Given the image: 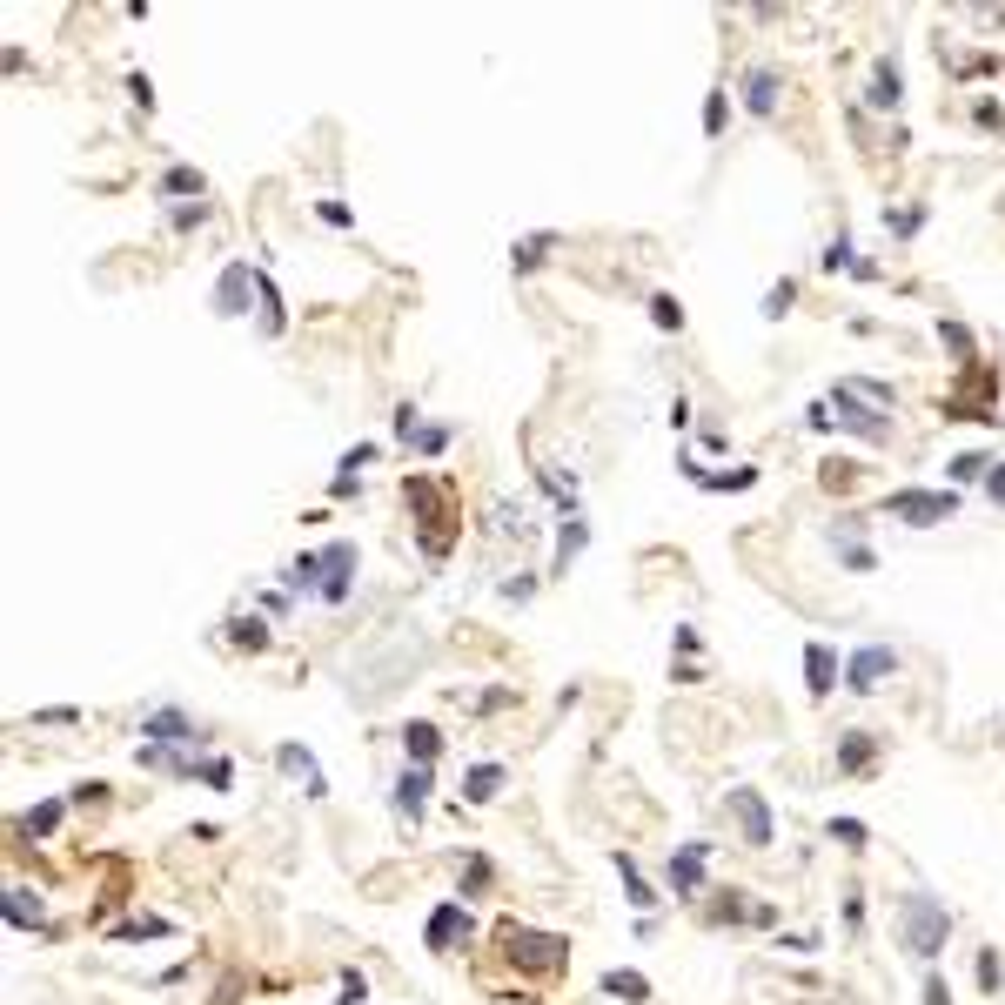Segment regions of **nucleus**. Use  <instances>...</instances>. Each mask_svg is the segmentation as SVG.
Instances as JSON below:
<instances>
[{"instance_id": "nucleus-37", "label": "nucleus", "mask_w": 1005, "mask_h": 1005, "mask_svg": "<svg viewBox=\"0 0 1005 1005\" xmlns=\"http://www.w3.org/2000/svg\"><path fill=\"white\" fill-rule=\"evenodd\" d=\"M724 121H731V94L711 88V101H704V134H724Z\"/></svg>"}, {"instance_id": "nucleus-50", "label": "nucleus", "mask_w": 1005, "mask_h": 1005, "mask_svg": "<svg viewBox=\"0 0 1005 1005\" xmlns=\"http://www.w3.org/2000/svg\"><path fill=\"white\" fill-rule=\"evenodd\" d=\"M838 550H845V563H851V570H871V563H878V557L865 550V543H838Z\"/></svg>"}, {"instance_id": "nucleus-4", "label": "nucleus", "mask_w": 1005, "mask_h": 1005, "mask_svg": "<svg viewBox=\"0 0 1005 1005\" xmlns=\"http://www.w3.org/2000/svg\"><path fill=\"white\" fill-rule=\"evenodd\" d=\"M885 516L912 523V530H925V523H945V516H959V490H892Z\"/></svg>"}, {"instance_id": "nucleus-5", "label": "nucleus", "mask_w": 1005, "mask_h": 1005, "mask_svg": "<svg viewBox=\"0 0 1005 1005\" xmlns=\"http://www.w3.org/2000/svg\"><path fill=\"white\" fill-rule=\"evenodd\" d=\"M255 295H262V268H255V262H228L222 282H215V315L235 322V315L255 309Z\"/></svg>"}, {"instance_id": "nucleus-30", "label": "nucleus", "mask_w": 1005, "mask_h": 1005, "mask_svg": "<svg viewBox=\"0 0 1005 1005\" xmlns=\"http://www.w3.org/2000/svg\"><path fill=\"white\" fill-rule=\"evenodd\" d=\"M282 577H289V590H322V550H309V557H295L289 570H282Z\"/></svg>"}, {"instance_id": "nucleus-51", "label": "nucleus", "mask_w": 1005, "mask_h": 1005, "mask_svg": "<svg viewBox=\"0 0 1005 1005\" xmlns=\"http://www.w3.org/2000/svg\"><path fill=\"white\" fill-rule=\"evenodd\" d=\"M985 496H992V503H1005V463L985 469Z\"/></svg>"}, {"instance_id": "nucleus-38", "label": "nucleus", "mask_w": 1005, "mask_h": 1005, "mask_svg": "<svg viewBox=\"0 0 1005 1005\" xmlns=\"http://www.w3.org/2000/svg\"><path fill=\"white\" fill-rule=\"evenodd\" d=\"M791 302H798V282H771V295H764V315L778 322V315H791Z\"/></svg>"}, {"instance_id": "nucleus-28", "label": "nucleus", "mask_w": 1005, "mask_h": 1005, "mask_svg": "<svg viewBox=\"0 0 1005 1005\" xmlns=\"http://www.w3.org/2000/svg\"><path fill=\"white\" fill-rule=\"evenodd\" d=\"M289 329V309H282V289L268 282V268H262V335H282Z\"/></svg>"}, {"instance_id": "nucleus-44", "label": "nucleus", "mask_w": 1005, "mask_h": 1005, "mask_svg": "<svg viewBox=\"0 0 1005 1005\" xmlns=\"http://www.w3.org/2000/svg\"><path fill=\"white\" fill-rule=\"evenodd\" d=\"M201 778L215 784V791H228V784H235V764H228V758H208V764H201Z\"/></svg>"}, {"instance_id": "nucleus-12", "label": "nucleus", "mask_w": 1005, "mask_h": 1005, "mask_svg": "<svg viewBox=\"0 0 1005 1005\" xmlns=\"http://www.w3.org/2000/svg\"><path fill=\"white\" fill-rule=\"evenodd\" d=\"M804 691H811V697H831V691H838V650H831V644H811V650H804Z\"/></svg>"}, {"instance_id": "nucleus-36", "label": "nucleus", "mask_w": 1005, "mask_h": 1005, "mask_svg": "<svg viewBox=\"0 0 1005 1005\" xmlns=\"http://www.w3.org/2000/svg\"><path fill=\"white\" fill-rule=\"evenodd\" d=\"M369 463H376V443H356L349 456H342V469H335V476H342V483H362V469H369Z\"/></svg>"}, {"instance_id": "nucleus-14", "label": "nucleus", "mask_w": 1005, "mask_h": 1005, "mask_svg": "<svg viewBox=\"0 0 1005 1005\" xmlns=\"http://www.w3.org/2000/svg\"><path fill=\"white\" fill-rule=\"evenodd\" d=\"M590 543V523H583V510H563V530H557V563H550V577H563L570 563H577V550Z\"/></svg>"}, {"instance_id": "nucleus-42", "label": "nucleus", "mask_w": 1005, "mask_h": 1005, "mask_svg": "<svg viewBox=\"0 0 1005 1005\" xmlns=\"http://www.w3.org/2000/svg\"><path fill=\"white\" fill-rule=\"evenodd\" d=\"M416 449H423V456H443V449H449V429L423 423V429H416Z\"/></svg>"}, {"instance_id": "nucleus-46", "label": "nucleus", "mask_w": 1005, "mask_h": 1005, "mask_svg": "<svg viewBox=\"0 0 1005 1005\" xmlns=\"http://www.w3.org/2000/svg\"><path fill=\"white\" fill-rule=\"evenodd\" d=\"M490 885V858H469L463 865V892H483Z\"/></svg>"}, {"instance_id": "nucleus-9", "label": "nucleus", "mask_w": 1005, "mask_h": 1005, "mask_svg": "<svg viewBox=\"0 0 1005 1005\" xmlns=\"http://www.w3.org/2000/svg\"><path fill=\"white\" fill-rule=\"evenodd\" d=\"M731 811H737V825H744V845H771V838H778V831H771V804H764L751 784L731 791Z\"/></svg>"}, {"instance_id": "nucleus-35", "label": "nucleus", "mask_w": 1005, "mask_h": 1005, "mask_svg": "<svg viewBox=\"0 0 1005 1005\" xmlns=\"http://www.w3.org/2000/svg\"><path fill=\"white\" fill-rule=\"evenodd\" d=\"M650 322H657L664 335L684 329V309H677V295H650Z\"/></svg>"}, {"instance_id": "nucleus-1", "label": "nucleus", "mask_w": 1005, "mask_h": 1005, "mask_svg": "<svg viewBox=\"0 0 1005 1005\" xmlns=\"http://www.w3.org/2000/svg\"><path fill=\"white\" fill-rule=\"evenodd\" d=\"M402 496H409V510H416L423 550L443 563L449 543H456V496H449V483H436V476H409V483H402Z\"/></svg>"}, {"instance_id": "nucleus-32", "label": "nucleus", "mask_w": 1005, "mask_h": 1005, "mask_svg": "<svg viewBox=\"0 0 1005 1005\" xmlns=\"http://www.w3.org/2000/svg\"><path fill=\"white\" fill-rule=\"evenodd\" d=\"M818 483H825L831 496H838V490H858V463H851V456H831V463L818 469Z\"/></svg>"}, {"instance_id": "nucleus-31", "label": "nucleus", "mask_w": 1005, "mask_h": 1005, "mask_svg": "<svg viewBox=\"0 0 1005 1005\" xmlns=\"http://www.w3.org/2000/svg\"><path fill=\"white\" fill-rule=\"evenodd\" d=\"M825 268H851V275H865V282H871V262L851 248V235H838V242L825 248Z\"/></svg>"}, {"instance_id": "nucleus-19", "label": "nucleus", "mask_w": 1005, "mask_h": 1005, "mask_svg": "<svg viewBox=\"0 0 1005 1005\" xmlns=\"http://www.w3.org/2000/svg\"><path fill=\"white\" fill-rule=\"evenodd\" d=\"M898 94H905V81H898V61H878V67H871L865 101H871V108H885V114H892V108H898Z\"/></svg>"}, {"instance_id": "nucleus-15", "label": "nucleus", "mask_w": 1005, "mask_h": 1005, "mask_svg": "<svg viewBox=\"0 0 1005 1005\" xmlns=\"http://www.w3.org/2000/svg\"><path fill=\"white\" fill-rule=\"evenodd\" d=\"M423 804H429V764H409L396 778V811L402 818H423Z\"/></svg>"}, {"instance_id": "nucleus-56", "label": "nucleus", "mask_w": 1005, "mask_h": 1005, "mask_svg": "<svg viewBox=\"0 0 1005 1005\" xmlns=\"http://www.w3.org/2000/svg\"><path fill=\"white\" fill-rule=\"evenodd\" d=\"M999 423H1005V416H999Z\"/></svg>"}, {"instance_id": "nucleus-57", "label": "nucleus", "mask_w": 1005, "mask_h": 1005, "mask_svg": "<svg viewBox=\"0 0 1005 1005\" xmlns=\"http://www.w3.org/2000/svg\"><path fill=\"white\" fill-rule=\"evenodd\" d=\"M999 737H1005V731H999Z\"/></svg>"}, {"instance_id": "nucleus-53", "label": "nucleus", "mask_w": 1005, "mask_h": 1005, "mask_svg": "<svg viewBox=\"0 0 1005 1005\" xmlns=\"http://www.w3.org/2000/svg\"><path fill=\"white\" fill-rule=\"evenodd\" d=\"M128 94L141 101V108H155V88H148V74H128Z\"/></svg>"}, {"instance_id": "nucleus-6", "label": "nucleus", "mask_w": 1005, "mask_h": 1005, "mask_svg": "<svg viewBox=\"0 0 1005 1005\" xmlns=\"http://www.w3.org/2000/svg\"><path fill=\"white\" fill-rule=\"evenodd\" d=\"M892 670H898V650H892V644H865V650H851V657H845V691H858V697H865V691H878V684H885Z\"/></svg>"}, {"instance_id": "nucleus-16", "label": "nucleus", "mask_w": 1005, "mask_h": 1005, "mask_svg": "<svg viewBox=\"0 0 1005 1005\" xmlns=\"http://www.w3.org/2000/svg\"><path fill=\"white\" fill-rule=\"evenodd\" d=\"M0 912H7V925H21V932H41L47 912H41V898L27 892V885H14V892L0 898Z\"/></svg>"}, {"instance_id": "nucleus-34", "label": "nucleus", "mask_w": 1005, "mask_h": 1005, "mask_svg": "<svg viewBox=\"0 0 1005 1005\" xmlns=\"http://www.w3.org/2000/svg\"><path fill=\"white\" fill-rule=\"evenodd\" d=\"M985 469H992V456H979V449L952 456V490H959V483H985Z\"/></svg>"}, {"instance_id": "nucleus-49", "label": "nucleus", "mask_w": 1005, "mask_h": 1005, "mask_svg": "<svg viewBox=\"0 0 1005 1005\" xmlns=\"http://www.w3.org/2000/svg\"><path fill=\"white\" fill-rule=\"evenodd\" d=\"M362 992H369L362 972H342V999H335V1005H362Z\"/></svg>"}, {"instance_id": "nucleus-45", "label": "nucleus", "mask_w": 1005, "mask_h": 1005, "mask_svg": "<svg viewBox=\"0 0 1005 1005\" xmlns=\"http://www.w3.org/2000/svg\"><path fill=\"white\" fill-rule=\"evenodd\" d=\"M315 215H322L329 228H349V222H356V215H349V201H315Z\"/></svg>"}, {"instance_id": "nucleus-55", "label": "nucleus", "mask_w": 1005, "mask_h": 1005, "mask_svg": "<svg viewBox=\"0 0 1005 1005\" xmlns=\"http://www.w3.org/2000/svg\"><path fill=\"white\" fill-rule=\"evenodd\" d=\"M530 590H536V577H510V583H503V597H510V603H523Z\"/></svg>"}, {"instance_id": "nucleus-47", "label": "nucleus", "mask_w": 1005, "mask_h": 1005, "mask_svg": "<svg viewBox=\"0 0 1005 1005\" xmlns=\"http://www.w3.org/2000/svg\"><path fill=\"white\" fill-rule=\"evenodd\" d=\"M979 992H999V952H979Z\"/></svg>"}, {"instance_id": "nucleus-3", "label": "nucleus", "mask_w": 1005, "mask_h": 1005, "mask_svg": "<svg viewBox=\"0 0 1005 1005\" xmlns=\"http://www.w3.org/2000/svg\"><path fill=\"white\" fill-rule=\"evenodd\" d=\"M503 945H510V965H523V972H563V952H570V938H557V932H523V925H510V932H503Z\"/></svg>"}, {"instance_id": "nucleus-23", "label": "nucleus", "mask_w": 1005, "mask_h": 1005, "mask_svg": "<svg viewBox=\"0 0 1005 1005\" xmlns=\"http://www.w3.org/2000/svg\"><path fill=\"white\" fill-rule=\"evenodd\" d=\"M610 865H617V878H624L630 905H637V912H650V905H657V892H650V885H644V871L630 865V851H610Z\"/></svg>"}, {"instance_id": "nucleus-21", "label": "nucleus", "mask_w": 1005, "mask_h": 1005, "mask_svg": "<svg viewBox=\"0 0 1005 1005\" xmlns=\"http://www.w3.org/2000/svg\"><path fill=\"white\" fill-rule=\"evenodd\" d=\"M503 791V764H469L463 771V804H490Z\"/></svg>"}, {"instance_id": "nucleus-2", "label": "nucleus", "mask_w": 1005, "mask_h": 1005, "mask_svg": "<svg viewBox=\"0 0 1005 1005\" xmlns=\"http://www.w3.org/2000/svg\"><path fill=\"white\" fill-rule=\"evenodd\" d=\"M898 925H905V945H912L918 959H938V952H945V938H952V912H945L932 892L898 898Z\"/></svg>"}, {"instance_id": "nucleus-40", "label": "nucleus", "mask_w": 1005, "mask_h": 1005, "mask_svg": "<svg viewBox=\"0 0 1005 1005\" xmlns=\"http://www.w3.org/2000/svg\"><path fill=\"white\" fill-rule=\"evenodd\" d=\"M114 938H168V918H134V925H114Z\"/></svg>"}, {"instance_id": "nucleus-18", "label": "nucleus", "mask_w": 1005, "mask_h": 1005, "mask_svg": "<svg viewBox=\"0 0 1005 1005\" xmlns=\"http://www.w3.org/2000/svg\"><path fill=\"white\" fill-rule=\"evenodd\" d=\"M141 764H148V771H161V778H201V764H188L175 744H141Z\"/></svg>"}, {"instance_id": "nucleus-48", "label": "nucleus", "mask_w": 1005, "mask_h": 1005, "mask_svg": "<svg viewBox=\"0 0 1005 1005\" xmlns=\"http://www.w3.org/2000/svg\"><path fill=\"white\" fill-rule=\"evenodd\" d=\"M416 429H423V423H416V402H402V409H396V436H402V443H416Z\"/></svg>"}, {"instance_id": "nucleus-17", "label": "nucleus", "mask_w": 1005, "mask_h": 1005, "mask_svg": "<svg viewBox=\"0 0 1005 1005\" xmlns=\"http://www.w3.org/2000/svg\"><path fill=\"white\" fill-rule=\"evenodd\" d=\"M402 751H409V764H436V751H443V731L436 724H402Z\"/></svg>"}, {"instance_id": "nucleus-43", "label": "nucleus", "mask_w": 1005, "mask_h": 1005, "mask_svg": "<svg viewBox=\"0 0 1005 1005\" xmlns=\"http://www.w3.org/2000/svg\"><path fill=\"white\" fill-rule=\"evenodd\" d=\"M831 838H838V845H865V825H858V818H831Z\"/></svg>"}, {"instance_id": "nucleus-25", "label": "nucleus", "mask_w": 1005, "mask_h": 1005, "mask_svg": "<svg viewBox=\"0 0 1005 1005\" xmlns=\"http://www.w3.org/2000/svg\"><path fill=\"white\" fill-rule=\"evenodd\" d=\"M54 825H61V798H41L34 811H21V838H47Z\"/></svg>"}, {"instance_id": "nucleus-7", "label": "nucleus", "mask_w": 1005, "mask_h": 1005, "mask_svg": "<svg viewBox=\"0 0 1005 1005\" xmlns=\"http://www.w3.org/2000/svg\"><path fill=\"white\" fill-rule=\"evenodd\" d=\"M356 590V543H329L322 550V603H349Z\"/></svg>"}, {"instance_id": "nucleus-13", "label": "nucleus", "mask_w": 1005, "mask_h": 1005, "mask_svg": "<svg viewBox=\"0 0 1005 1005\" xmlns=\"http://www.w3.org/2000/svg\"><path fill=\"white\" fill-rule=\"evenodd\" d=\"M704 851H711V845H684L677 858H670V885H677V898L704 892Z\"/></svg>"}, {"instance_id": "nucleus-8", "label": "nucleus", "mask_w": 1005, "mask_h": 1005, "mask_svg": "<svg viewBox=\"0 0 1005 1005\" xmlns=\"http://www.w3.org/2000/svg\"><path fill=\"white\" fill-rule=\"evenodd\" d=\"M456 938H469V905L463 898H449V905H436L423 925V945L429 952H456Z\"/></svg>"}, {"instance_id": "nucleus-24", "label": "nucleus", "mask_w": 1005, "mask_h": 1005, "mask_svg": "<svg viewBox=\"0 0 1005 1005\" xmlns=\"http://www.w3.org/2000/svg\"><path fill=\"white\" fill-rule=\"evenodd\" d=\"M751 483H758V469H751V463H737V469H704V490H711V496L751 490Z\"/></svg>"}, {"instance_id": "nucleus-33", "label": "nucleus", "mask_w": 1005, "mask_h": 1005, "mask_svg": "<svg viewBox=\"0 0 1005 1005\" xmlns=\"http://www.w3.org/2000/svg\"><path fill=\"white\" fill-rule=\"evenodd\" d=\"M161 195H208V181H201V168H168V175H161Z\"/></svg>"}, {"instance_id": "nucleus-26", "label": "nucleus", "mask_w": 1005, "mask_h": 1005, "mask_svg": "<svg viewBox=\"0 0 1005 1005\" xmlns=\"http://www.w3.org/2000/svg\"><path fill=\"white\" fill-rule=\"evenodd\" d=\"M228 644L235 650H268V624L262 617H228Z\"/></svg>"}, {"instance_id": "nucleus-52", "label": "nucleus", "mask_w": 1005, "mask_h": 1005, "mask_svg": "<svg viewBox=\"0 0 1005 1005\" xmlns=\"http://www.w3.org/2000/svg\"><path fill=\"white\" fill-rule=\"evenodd\" d=\"M925 1005H952V992H945V979H938V972H925Z\"/></svg>"}, {"instance_id": "nucleus-27", "label": "nucleus", "mask_w": 1005, "mask_h": 1005, "mask_svg": "<svg viewBox=\"0 0 1005 1005\" xmlns=\"http://www.w3.org/2000/svg\"><path fill=\"white\" fill-rule=\"evenodd\" d=\"M557 242H563V235H530V242H516L510 248V268H516V275H523V268H543V255H550Z\"/></svg>"}, {"instance_id": "nucleus-10", "label": "nucleus", "mask_w": 1005, "mask_h": 1005, "mask_svg": "<svg viewBox=\"0 0 1005 1005\" xmlns=\"http://www.w3.org/2000/svg\"><path fill=\"white\" fill-rule=\"evenodd\" d=\"M148 744H175V751H195L201 724L188 711H148Z\"/></svg>"}, {"instance_id": "nucleus-11", "label": "nucleus", "mask_w": 1005, "mask_h": 1005, "mask_svg": "<svg viewBox=\"0 0 1005 1005\" xmlns=\"http://www.w3.org/2000/svg\"><path fill=\"white\" fill-rule=\"evenodd\" d=\"M275 764H282V771H289V778L302 784L309 798H329V778H322V764H315L302 744H282V751H275Z\"/></svg>"}, {"instance_id": "nucleus-54", "label": "nucleus", "mask_w": 1005, "mask_h": 1005, "mask_svg": "<svg viewBox=\"0 0 1005 1005\" xmlns=\"http://www.w3.org/2000/svg\"><path fill=\"white\" fill-rule=\"evenodd\" d=\"M101 798H108V784H101V778H94V784H74V804H101Z\"/></svg>"}, {"instance_id": "nucleus-29", "label": "nucleus", "mask_w": 1005, "mask_h": 1005, "mask_svg": "<svg viewBox=\"0 0 1005 1005\" xmlns=\"http://www.w3.org/2000/svg\"><path fill=\"white\" fill-rule=\"evenodd\" d=\"M603 992H610V999H650V979L617 965V972H603Z\"/></svg>"}, {"instance_id": "nucleus-22", "label": "nucleus", "mask_w": 1005, "mask_h": 1005, "mask_svg": "<svg viewBox=\"0 0 1005 1005\" xmlns=\"http://www.w3.org/2000/svg\"><path fill=\"white\" fill-rule=\"evenodd\" d=\"M871 758H878V744H871V731H845V744H838V771H871Z\"/></svg>"}, {"instance_id": "nucleus-20", "label": "nucleus", "mask_w": 1005, "mask_h": 1005, "mask_svg": "<svg viewBox=\"0 0 1005 1005\" xmlns=\"http://www.w3.org/2000/svg\"><path fill=\"white\" fill-rule=\"evenodd\" d=\"M778 94H784V81L771 74V67H758V74L744 81V108L751 114H778Z\"/></svg>"}, {"instance_id": "nucleus-41", "label": "nucleus", "mask_w": 1005, "mask_h": 1005, "mask_svg": "<svg viewBox=\"0 0 1005 1005\" xmlns=\"http://www.w3.org/2000/svg\"><path fill=\"white\" fill-rule=\"evenodd\" d=\"M885 228H892V235H918V228H925V208H892Z\"/></svg>"}, {"instance_id": "nucleus-39", "label": "nucleus", "mask_w": 1005, "mask_h": 1005, "mask_svg": "<svg viewBox=\"0 0 1005 1005\" xmlns=\"http://www.w3.org/2000/svg\"><path fill=\"white\" fill-rule=\"evenodd\" d=\"M938 342H945V349H959V356H972V329H965V322H952V315L938 322Z\"/></svg>"}]
</instances>
